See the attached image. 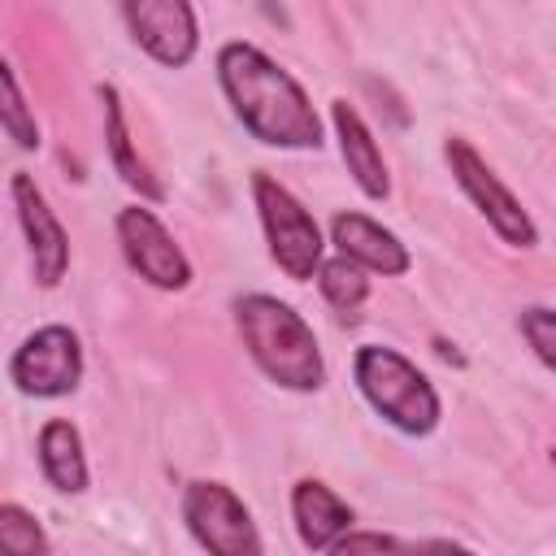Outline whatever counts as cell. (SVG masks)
<instances>
[{
  "mask_svg": "<svg viewBox=\"0 0 556 556\" xmlns=\"http://www.w3.org/2000/svg\"><path fill=\"white\" fill-rule=\"evenodd\" d=\"M443 156H447V169H452L456 187L469 195V204L486 217V226H491L508 248H534V243H539L534 217L521 208V200L500 182V174L482 161V152H478L469 139L447 135Z\"/></svg>",
  "mask_w": 556,
  "mask_h": 556,
  "instance_id": "8992f818",
  "label": "cell"
},
{
  "mask_svg": "<svg viewBox=\"0 0 556 556\" xmlns=\"http://www.w3.org/2000/svg\"><path fill=\"white\" fill-rule=\"evenodd\" d=\"M330 122H334V135H339L343 165H348L352 182L361 187V195L387 200V195H391V174H387L382 148H378L374 130L365 126V117H361L348 100H330Z\"/></svg>",
  "mask_w": 556,
  "mask_h": 556,
  "instance_id": "7c38bea8",
  "label": "cell"
},
{
  "mask_svg": "<svg viewBox=\"0 0 556 556\" xmlns=\"http://www.w3.org/2000/svg\"><path fill=\"white\" fill-rule=\"evenodd\" d=\"M252 200H256L261 230H265V243H269L274 265L291 282H308L317 274V265H321V252H326V239H321L317 217L274 174H265V169L252 174Z\"/></svg>",
  "mask_w": 556,
  "mask_h": 556,
  "instance_id": "277c9868",
  "label": "cell"
},
{
  "mask_svg": "<svg viewBox=\"0 0 556 556\" xmlns=\"http://www.w3.org/2000/svg\"><path fill=\"white\" fill-rule=\"evenodd\" d=\"M0 130L22 148V152H35L39 148V122H35V109L26 104L9 61L0 56Z\"/></svg>",
  "mask_w": 556,
  "mask_h": 556,
  "instance_id": "ac0fdd59",
  "label": "cell"
},
{
  "mask_svg": "<svg viewBox=\"0 0 556 556\" xmlns=\"http://www.w3.org/2000/svg\"><path fill=\"white\" fill-rule=\"evenodd\" d=\"M0 556H52L48 530L26 504H0Z\"/></svg>",
  "mask_w": 556,
  "mask_h": 556,
  "instance_id": "e0dca14e",
  "label": "cell"
},
{
  "mask_svg": "<svg viewBox=\"0 0 556 556\" xmlns=\"http://www.w3.org/2000/svg\"><path fill=\"white\" fill-rule=\"evenodd\" d=\"M413 556H473V552H469V547H460V543H443V539H439V543H426V547H421V552H413Z\"/></svg>",
  "mask_w": 556,
  "mask_h": 556,
  "instance_id": "44dd1931",
  "label": "cell"
},
{
  "mask_svg": "<svg viewBox=\"0 0 556 556\" xmlns=\"http://www.w3.org/2000/svg\"><path fill=\"white\" fill-rule=\"evenodd\" d=\"M9 378L30 400H61V395L78 391V382H83V343H78V334L61 321L30 330L17 343L13 361H9Z\"/></svg>",
  "mask_w": 556,
  "mask_h": 556,
  "instance_id": "52a82bcc",
  "label": "cell"
},
{
  "mask_svg": "<svg viewBox=\"0 0 556 556\" xmlns=\"http://www.w3.org/2000/svg\"><path fill=\"white\" fill-rule=\"evenodd\" d=\"M352 378H356L361 395L369 400V408L382 421H391L400 434L421 439L443 417L434 382L404 352H395L387 343H361L352 356Z\"/></svg>",
  "mask_w": 556,
  "mask_h": 556,
  "instance_id": "3957f363",
  "label": "cell"
},
{
  "mask_svg": "<svg viewBox=\"0 0 556 556\" xmlns=\"http://www.w3.org/2000/svg\"><path fill=\"white\" fill-rule=\"evenodd\" d=\"M235 326H239L248 356L256 361V369L269 382L287 387V391H317L326 382V361H321L317 334L287 300L248 291L235 300Z\"/></svg>",
  "mask_w": 556,
  "mask_h": 556,
  "instance_id": "7a4b0ae2",
  "label": "cell"
},
{
  "mask_svg": "<svg viewBox=\"0 0 556 556\" xmlns=\"http://www.w3.org/2000/svg\"><path fill=\"white\" fill-rule=\"evenodd\" d=\"M9 195H13V208H17V222H22V235H26V252H30V274L43 291L61 287L65 269H70V235L65 226L56 222V213L48 208L39 182L30 174H13L9 182Z\"/></svg>",
  "mask_w": 556,
  "mask_h": 556,
  "instance_id": "30bf717a",
  "label": "cell"
},
{
  "mask_svg": "<svg viewBox=\"0 0 556 556\" xmlns=\"http://www.w3.org/2000/svg\"><path fill=\"white\" fill-rule=\"evenodd\" d=\"M96 96H100V109H104V143H109V161H113L117 178H122L130 191H139V200L161 204V200H165V182L148 169V161L139 156V148H135V139H130L122 91H117L113 83H100Z\"/></svg>",
  "mask_w": 556,
  "mask_h": 556,
  "instance_id": "4fadbf2b",
  "label": "cell"
},
{
  "mask_svg": "<svg viewBox=\"0 0 556 556\" xmlns=\"http://www.w3.org/2000/svg\"><path fill=\"white\" fill-rule=\"evenodd\" d=\"M291 521H295V534L308 552H326L334 539H343L352 530V508L326 482L300 478L291 486Z\"/></svg>",
  "mask_w": 556,
  "mask_h": 556,
  "instance_id": "5bb4252c",
  "label": "cell"
},
{
  "mask_svg": "<svg viewBox=\"0 0 556 556\" xmlns=\"http://www.w3.org/2000/svg\"><path fill=\"white\" fill-rule=\"evenodd\" d=\"M317 291H321V300L339 313V317H356V308L369 300V278H365V269H356L352 261H343V256H321V265H317Z\"/></svg>",
  "mask_w": 556,
  "mask_h": 556,
  "instance_id": "2e32d148",
  "label": "cell"
},
{
  "mask_svg": "<svg viewBox=\"0 0 556 556\" xmlns=\"http://www.w3.org/2000/svg\"><path fill=\"white\" fill-rule=\"evenodd\" d=\"M217 83L239 117V126L265 143L287 152L321 148V117L308 91L256 43L230 39L217 48Z\"/></svg>",
  "mask_w": 556,
  "mask_h": 556,
  "instance_id": "6da1fadb",
  "label": "cell"
},
{
  "mask_svg": "<svg viewBox=\"0 0 556 556\" xmlns=\"http://www.w3.org/2000/svg\"><path fill=\"white\" fill-rule=\"evenodd\" d=\"M39 469L48 478L52 491L61 495H83L91 473H87V452H83V434L74 421L65 417H48L39 430Z\"/></svg>",
  "mask_w": 556,
  "mask_h": 556,
  "instance_id": "9a60e30c",
  "label": "cell"
},
{
  "mask_svg": "<svg viewBox=\"0 0 556 556\" xmlns=\"http://www.w3.org/2000/svg\"><path fill=\"white\" fill-rule=\"evenodd\" d=\"M330 243L339 248L343 261H352L365 274H382V278H400L413 269L408 248L400 243L395 230H387L382 222L365 217V213H334L330 217Z\"/></svg>",
  "mask_w": 556,
  "mask_h": 556,
  "instance_id": "8fae6325",
  "label": "cell"
},
{
  "mask_svg": "<svg viewBox=\"0 0 556 556\" xmlns=\"http://www.w3.org/2000/svg\"><path fill=\"white\" fill-rule=\"evenodd\" d=\"M117 243L126 265L156 291H182L191 282V261L178 248V239L165 230V222L143 208V204H126L117 213Z\"/></svg>",
  "mask_w": 556,
  "mask_h": 556,
  "instance_id": "ba28073f",
  "label": "cell"
},
{
  "mask_svg": "<svg viewBox=\"0 0 556 556\" xmlns=\"http://www.w3.org/2000/svg\"><path fill=\"white\" fill-rule=\"evenodd\" d=\"M326 556H413L395 534L382 530H348L326 547Z\"/></svg>",
  "mask_w": 556,
  "mask_h": 556,
  "instance_id": "ffe728a7",
  "label": "cell"
},
{
  "mask_svg": "<svg viewBox=\"0 0 556 556\" xmlns=\"http://www.w3.org/2000/svg\"><path fill=\"white\" fill-rule=\"evenodd\" d=\"M122 22L130 30V39L169 70H182L195 61L200 48V26H195V9L187 0H126L122 4Z\"/></svg>",
  "mask_w": 556,
  "mask_h": 556,
  "instance_id": "9c48e42d",
  "label": "cell"
},
{
  "mask_svg": "<svg viewBox=\"0 0 556 556\" xmlns=\"http://www.w3.org/2000/svg\"><path fill=\"white\" fill-rule=\"evenodd\" d=\"M182 526L208 556H265L261 530L248 504L213 478H195L182 486Z\"/></svg>",
  "mask_w": 556,
  "mask_h": 556,
  "instance_id": "5b68a950",
  "label": "cell"
},
{
  "mask_svg": "<svg viewBox=\"0 0 556 556\" xmlns=\"http://www.w3.org/2000/svg\"><path fill=\"white\" fill-rule=\"evenodd\" d=\"M434 352L447 361V365H465V356L456 352V343H447V339H434Z\"/></svg>",
  "mask_w": 556,
  "mask_h": 556,
  "instance_id": "7402d4cb",
  "label": "cell"
},
{
  "mask_svg": "<svg viewBox=\"0 0 556 556\" xmlns=\"http://www.w3.org/2000/svg\"><path fill=\"white\" fill-rule=\"evenodd\" d=\"M517 330H521V339L530 343V352L539 356V365L552 369V365H556V313H552L547 304H530V308H521Z\"/></svg>",
  "mask_w": 556,
  "mask_h": 556,
  "instance_id": "d6986e66",
  "label": "cell"
}]
</instances>
